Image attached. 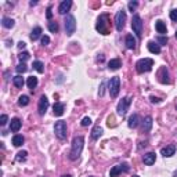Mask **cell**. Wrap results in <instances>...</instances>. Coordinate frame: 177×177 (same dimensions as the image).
<instances>
[{
  "mask_svg": "<svg viewBox=\"0 0 177 177\" xmlns=\"http://www.w3.org/2000/svg\"><path fill=\"white\" fill-rule=\"evenodd\" d=\"M83 145H84V138L82 136H78V137L73 138L72 141V148H71V152H69V159L71 161H75L78 159L82 154V149H83Z\"/></svg>",
  "mask_w": 177,
  "mask_h": 177,
  "instance_id": "cell-1",
  "label": "cell"
},
{
  "mask_svg": "<svg viewBox=\"0 0 177 177\" xmlns=\"http://www.w3.org/2000/svg\"><path fill=\"white\" fill-rule=\"evenodd\" d=\"M96 29L102 35H108L110 33V19H108L107 14H102L100 15V18L97 19V25Z\"/></svg>",
  "mask_w": 177,
  "mask_h": 177,
  "instance_id": "cell-2",
  "label": "cell"
},
{
  "mask_svg": "<svg viewBox=\"0 0 177 177\" xmlns=\"http://www.w3.org/2000/svg\"><path fill=\"white\" fill-rule=\"evenodd\" d=\"M154 67V60L151 58H143L140 60L137 64H136V69H137L138 73H144V72H149Z\"/></svg>",
  "mask_w": 177,
  "mask_h": 177,
  "instance_id": "cell-3",
  "label": "cell"
},
{
  "mask_svg": "<svg viewBox=\"0 0 177 177\" xmlns=\"http://www.w3.org/2000/svg\"><path fill=\"white\" fill-rule=\"evenodd\" d=\"M132 29L136 33V36L140 39L143 36V21H141V17L138 14H134L132 19Z\"/></svg>",
  "mask_w": 177,
  "mask_h": 177,
  "instance_id": "cell-4",
  "label": "cell"
},
{
  "mask_svg": "<svg viewBox=\"0 0 177 177\" xmlns=\"http://www.w3.org/2000/svg\"><path fill=\"white\" fill-rule=\"evenodd\" d=\"M54 133L60 140H64L67 138V123L64 120H58L55 122V126H54Z\"/></svg>",
  "mask_w": 177,
  "mask_h": 177,
  "instance_id": "cell-5",
  "label": "cell"
},
{
  "mask_svg": "<svg viewBox=\"0 0 177 177\" xmlns=\"http://www.w3.org/2000/svg\"><path fill=\"white\" fill-rule=\"evenodd\" d=\"M64 22H65L67 35H68V36H72V35L75 33V29H76V19H75V17L71 15V14H68Z\"/></svg>",
  "mask_w": 177,
  "mask_h": 177,
  "instance_id": "cell-6",
  "label": "cell"
},
{
  "mask_svg": "<svg viewBox=\"0 0 177 177\" xmlns=\"http://www.w3.org/2000/svg\"><path fill=\"white\" fill-rule=\"evenodd\" d=\"M119 90H120V79L119 76H114L110 80V94L112 98H115L119 94Z\"/></svg>",
  "mask_w": 177,
  "mask_h": 177,
  "instance_id": "cell-7",
  "label": "cell"
},
{
  "mask_svg": "<svg viewBox=\"0 0 177 177\" xmlns=\"http://www.w3.org/2000/svg\"><path fill=\"white\" fill-rule=\"evenodd\" d=\"M130 102H132V98L130 97H125V98H122L119 101V104H118V115H120V116H125L126 112L129 111V107H130Z\"/></svg>",
  "mask_w": 177,
  "mask_h": 177,
  "instance_id": "cell-8",
  "label": "cell"
},
{
  "mask_svg": "<svg viewBox=\"0 0 177 177\" xmlns=\"http://www.w3.org/2000/svg\"><path fill=\"white\" fill-rule=\"evenodd\" d=\"M125 22H126V11L123 10H119L116 13V17H115V26H116L118 31H122L123 26H125Z\"/></svg>",
  "mask_w": 177,
  "mask_h": 177,
  "instance_id": "cell-9",
  "label": "cell"
},
{
  "mask_svg": "<svg viewBox=\"0 0 177 177\" xmlns=\"http://www.w3.org/2000/svg\"><path fill=\"white\" fill-rule=\"evenodd\" d=\"M129 170V166L126 163H123V165H116V166H114L111 169V172H110V176L111 177H118V175L119 173H122V172H127Z\"/></svg>",
  "mask_w": 177,
  "mask_h": 177,
  "instance_id": "cell-10",
  "label": "cell"
},
{
  "mask_svg": "<svg viewBox=\"0 0 177 177\" xmlns=\"http://www.w3.org/2000/svg\"><path fill=\"white\" fill-rule=\"evenodd\" d=\"M158 78H159V82L163 84L166 83H170V79H169V72H167L166 67H162L158 72Z\"/></svg>",
  "mask_w": 177,
  "mask_h": 177,
  "instance_id": "cell-11",
  "label": "cell"
},
{
  "mask_svg": "<svg viewBox=\"0 0 177 177\" xmlns=\"http://www.w3.org/2000/svg\"><path fill=\"white\" fill-rule=\"evenodd\" d=\"M49 108V100H47L46 96H42L40 97V101H39V114L40 115H44Z\"/></svg>",
  "mask_w": 177,
  "mask_h": 177,
  "instance_id": "cell-12",
  "label": "cell"
},
{
  "mask_svg": "<svg viewBox=\"0 0 177 177\" xmlns=\"http://www.w3.org/2000/svg\"><path fill=\"white\" fill-rule=\"evenodd\" d=\"M71 6H72V2H71V0H64V2L60 4V7H58V13L60 14H67L68 11H69Z\"/></svg>",
  "mask_w": 177,
  "mask_h": 177,
  "instance_id": "cell-13",
  "label": "cell"
},
{
  "mask_svg": "<svg viewBox=\"0 0 177 177\" xmlns=\"http://www.w3.org/2000/svg\"><path fill=\"white\" fill-rule=\"evenodd\" d=\"M21 120L18 119V118H14V119H11V122H10V130L11 132H18L19 129H21Z\"/></svg>",
  "mask_w": 177,
  "mask_h": 177,
  "instance_id": "cell-14",
  "label": "cell"
},
{
  "mask_svg": "<svg viewBox=\"0 0 177 177\" xmlns=\"http://www.w3.org/2000/svg\"><path fill=\"white\" fill-rule=\"evenodd\" d=\"M147 47H148V50L152 54H159V53H161V44H158L155 42H148Z\"/></svg>",
  "mask_w": 177,
  "mask_h": 177,
  "instance_id": "cell-15",
  "label": "cell"
},
{
  "mask_svg": "<svg viewBox=\"0 0 177 177\" xmlns=\"http://www.w3.org/2000/svg\"><path fill=\"white\" fill-rule=\"evenodd\" d=\"M53 110H54V115H55V116H61V115L64 114L65 105H64L63 102H55L54 107H53Z\"/></svg>",
  "mask_w": 177,
  "mask_h": 177,
  "instance_id": "cell-16",
  "label": "cell"
},
{
  "mask_svg": "<svg viewBox=\"0 0 177 177\" xmlns=\"http://www.w3.org/2000/svg\"><path fill=\"white\" fill-rule=\"evenodd\" d=\"M155 159H156V156H155L154 152H148V154L144 155L143 161H144V163L149 166V165H154L155 163Z\"/></svg>",
  "mask_w": 177,
  "mask_h": 177,
  "instance_id": "cell-17",
  "label": "cell"
},
{
  "mask_svg": "<svg viewBox=\"0 0 177 177\" xmlns=\"http://www.w3.org/2000/svg\"><path fill=\"white\" fill-rule=\"evenodd\" d=\"M152 127V118L151 116H145V119L143 120V132L148 133Z\"/></svg>",
  "mask_w": 177,
  "mask_h": 177,
  "instance_id": "cell-18",
  "label": "cell"
},
{
  "mask_svg": "<svg viewBox=\"0 0 177 177\" xmlns=\"http://www.w3.org/2000/svg\"><path fill=\"white\" fill-rule=\"evenodd\" d=\"M175 152H176V147L175 145H167L166 148L161 149V154L163 156H172V155H175Z\"/></svg>",
  "mask_w": 177,
  "mask_h": 177,
  "instance_id": "cell-19",
  "label": "cell"
},
{
  "mask_svg": "<svg viewBox=\"0 0 177 177\" xmlns=\"http://www.w3.org/2000/svg\"><path fill=\"white\" fill-rule=\"evenodd\" d=\"M138 122H140V118H138L137 114H133L130 118H129V127L134 129L138 126Z\"/></svg>",
  "mask_w": 177,
  "mask_h": 177,
  "instance_id": "cell-20",
  "label": "cell"
},
{
  "mask_svg": "<svg viewBox=\"0 0 177 177\" xmlns=\"http://www.w3.org/2000/svg\"><path fill=\"white\" fill-rule=\"evenodd\" d=\"M155 28H156V31H158V33H161V35H166V25L163 24V21H156L155 22Z\"/></svg>",
  "mask_w": 177,
  "mask_h": 177,
  "instance_id": "cell-21",
  "label": "cell"
},
{
  "mask_svg": "<svg viewBox=\"0 0 177 177\" xmlns=\"http://www.w3.org/2000/svg\"><path fill=\"white\" fill-rule=\"evenodd\" d=\"M40 35H42V28L40 26H36V28H33V31L31 32V40H37L40 37Z\"/></svg>",
  "mask_w": 177,
  "mask_h": 177,
  "instance_id": "cell-22",
  "label": "cell"
},
{
  "mask_svg": "<svg viewBox=\"0 0 177 177\" xmlns=\"http://www.w3.org/2000/svg\"><path fill=\"white\" fill-rule=\"evenodd\" d=\"M102 134V127H100V126H94L93 130H91V138L93 140H97V138H100V136Z\"/></svg>",
  "mask_w": 177,
  "mask_h": 177,
  "instance_id": "cell-23",
  "label": "cell"
},
{
  "mask_svg": "<svg viewBox=\"0 0 177 177\" xmlns=\"http://www.w3.org/2000/svg\"><path fill=\"white\" fill-rule=\"evenodd\" d=\"M120 65H122V64H120V60L119 58H114V60H111L110 63H108V68H110V69H119L120 68Z\"/></svg>",
  "mask_w": 177,
  "mask_h": 177,
  "instance_id": "cell-24",
  "label": "cell"
},
{
  "mask_svg": "<svg viewBox=\"0 0 177 177\" xmlns=\"http://www.w3.org/2000/svg\"><path fill=\"white\" fill-rule=\"evenodd\" d=\"M13 83H14V86H15V87L21 88L24 84H25V82H24V78L21 75H17V76H14V78H13Z\"/></svg>",
  "mask_w": 177,
  "mask_h": 177,
  "instance_id": "cell-25",
  "label": "cell"
},
{
  "mask_svg": "<svg viewBox=\"0 0 177 177\" xmlns=\"http://www.w3.org/2000/svg\"><path fill=\"white\" fill-rule=\"evenodd\" d=\"M24 141H25V138H24V136H21V134H15L13 137V144L15 147H21L24 144Z\"/></svg>",
  "mask_w": 177,
  "mask_h": 177,
  "instance_id": "cell-26",
  "label": "cell"
},
{
  "mask_svg": "<svg viewBox=\"0 0 177 177\" xmlns=\"http://www.w3.org/2000/svg\"><path fill=\"white\" fill-rule=\"evenodd\" d=\"M14 19L13 18H8V17H4V18L2 19V25L4 26V28H7V29H10V28H13L14 26Z\"/></svg>",
  "mask_w": 177,
  "mask_h": 177,
  "instance_id": "cell-27",
  "label": "cell"
},
{
  "mask_svg": "<svg viewBox=\"0 0 177 177\" xmlns=\"http://www.w3.org/2000/svg\"><path fill=\"white\" fill-rule=\"evenodd\" d=\"M26 84H28V87L31 88L32 91H33V88L37 86V78H36V76H31V78H28V80H26Z\"/></svg>",
  "mask_w": 177,
  "mask_h": 177,
  "instance_id": "cell-28",
  "label": "cell"
},
{
  "mask_svg": "<svg viewBox=\"0 0 177 177\" xmlns=\"http://www.w3.org/2000/svg\"><path fill=\"white\" fill-rule=\"evenodd\" d=\"M126 47L127 49H134L136 47V40L133 37V35H127L126 36Z\"/></svg>",
  "mask_w": 177,
  "mask_h": 177,
  "instance_id": "cell-29",
  "label": "cell"
},
{
  "mask_svg": "<svg viewBox=\"0 0 177 177\" xmlns=\"http://www.w3.org/2000/svg\"><path fill=\"white\" fill-rule=\"evenodd\" d=\"M32 67H33L39 73H43L44 72V65H43L42 61H33V65H32Z\"/></svg>",
  "mask_w": 177,
  "mask_h": 177,
  "instance_id": "cell-30",
  "label": "cell"
},
{
  "mask_svg": "<svg viewBox=\"0 0 177 177\" xmlns=\"http://www.w3.org/2000/svg\"><path fill=\"white\" fill-rule=\"evenodd\" d=\"M29 104V97L28 96H21L18 100V105L19 107H26Z\"/></svg>",
  "mask_w": 177,
  "mask_h": 177,
  "instance_id": "cell-31",
  "label": "cell"
},
{
  "mask_svg": "<svg viewBox=\"0 0 177 177\" xmlns=\"http://www.w3.org/2000/svg\"><path fill=\"white\" fill-rule=\"evenodd\" d=\"M49 31L53 32V33H57L58 32V24L57 22H49Z\"/></svg>",
  "mask_w": 177,
  "mask_h": 177,
  "instance_id": "cell-32",
  "label": "cell"
},
{
  "mask_svg": "<svg viewBox=\"0 0 177 177\" xmlns=\"http://www.w3.org/2000/svg\"><path fill=\"white\" fill-rule=\"evenodd\" d=\"M26 155H28V152H26V151H21V152H18V154H17L15 161H17V162H22V161H25V159H26Z\"/></svg>",
  "mask_w": 177,
  "mask_h": 177,
  "instance_id": "cell-33",
  "label": "cell"
},
{
  "mask_svg": "<svg viewBox=\"0 0 177 177\" xmlns=\"http://www.w3.org/2000/svg\"><path fill=\"white\" fill-rule=\"evenodd\" d=\"M17 72L18 73H24V72H26V71H28V67L25 65V63H21V64H18V65H17Z\"/></svg>",
  "mask_w": 177,
  "mask_h": 177,
  "instance_id": "cell-34",
  "label": "cell"
},
{
  "mask_svg": "<svg viewBox=\"0 0 177 177\" xmlns=\"http://www.w3.org/2000/svg\"><path fill=\"white\" fill-rule=\"evenodd\" d=\"M18 58H19V61H21V63H24V61H26V60L29 58V53H28V51L19 53V54H18Z\"/></svg>",
  "mask_w": 177,
  "mask_h": 177,
  "instance_id": "cell-35",
  "label": "cell"
},
{
  "mask_svg": "<svg viewBox=\"0 0 177 177\" xmlns=\"http://www.w3.org/2000/svg\"><path fill=\"white\" fill-rule=\"evenodd\" d=\"M88 125H91V119L88 116L83 118V119H82V126H84V127H86V126H88Z\"/></svg>",
  "mask_w": 177,
  "mask_h": 177,
  "instance_id": "cell-36",
  "label": "cell"
},
{
  "mask_svg": "<svg viewBox=\"0 0 177 177\" xmlns=\"http://www.w3.org/2000/svg\"><path fill=\"white\" fill-rule=\"evenodd\" d=\"M137 6H138L137 2H130V3H129V10H130L132 13H133V11H134L136 8H137Z\"/></svg>",
  "mask_w": 177,
  "mask_h": 177,
  "instance_id": "cell-37",
  "label": "cell"
},
{
  "mask_svg": "<svg viewBox=\"0 0 177 177\" xmlns=\"http://www.w3.org/2000/svg\"><path fill=\"white\" fill-rule=\"evenodd\" d=\"M7 120H8L7 115H2V116H0V125H2V126H4L6 123H7Z\"/></svg>",
  "mask_w": 177,
  "mask_h": 177,
  "instance_id": "cell-38",
  "label": "cell"
},
{
  "mask_svg": "<svg viewBox=\"0 0 177 177\" xmlns=\"http://www.w3.org/2000/svg\"><path fill=\"white\" fill-rule=\"evenodd\" d=\"M156 40H158V43H161V44H166L167 43V36H159Z\"/></svg>",
  "mask_w": 177,
  "mask_h": 177,
  "instance_id": "cell-39",
  "label": "cell"
},
{
  "mask_svg": "<svg viewBox=\"0 0 177 177\" xmlns=\"http://www.w3.org/2000/svg\"><path fill=\"white\" fill-rule=\"evenodd\" d=\"M170 19H172V21H177V10L170 11Z\"/></svg>",
  "mask_w": 177,
  "mask_h": 177,
  "instance_id": "cell-40",
  "label": "cell"
},
{
  "mask_svg": "<svg viewBox=\"0 0 177 177\" xmlns=\"http://www.w3.org/2000/svg\"><path fill=\"white\" fill-rule=\"evenodd\" d=\"M50 43V37L49 36H42V44L43 46H47Z\"/></svg>",
  "mask_w": 177,
  "mask_h": 177,
  "instance_id": "cell-41",
  "label": "cell"
},
{
  "mask_svg": "<svg viewBox=\"0 0 177 177\" xmlns=\"http://www.w3.org/2000/svg\"><path fill=\"white\" fill-rule=\"evenodd\" d=\"M104 86H105V83H104V82H102V83H101V86H100V91H98L100 97H102V96H104Z\"/></svg>",
  "mask_w": 177,
  "mask_h": 177,
  "instance_id": "cell-42",
  "label": "cell"
},
{
  "mask_svg": "<svg viewBox=\"0 0 177 177\" xmlns=\"http://www.w3.org/2000/svg\"><path fill=\"white\" fill-rule=\"evenodd\" d=\"M151 102H152V104H159V102H161V100L156 98V97H151Z\"/></svg>",
  "mask_w": 177,
  "mask_h": 177,
  "instance_id": "cell-43",
  "label": "cell"
},
{
  "mask_svg": "<svg viewBox=\"0 0 177 177\" xmlns=\"http://www.w3.org/2000/svg\"><path fill=\"white\" fill-rule=\"evenodd\" d=\"M51 17H53V13H51V7H49V8H47V18H49V19H51Z\"/></svg>",
  "mask_w": 177,
  "mask_h": 177,
  "instance_id": "cell-44",
  "label": "cell"
},
{
  "mask_svg": "<svg viewBox=\"0 0 177 177\" xmlns=\"http://www.w3.org/2000/svg\"><path fill=\"white\" fill-rule=\"evenodd\" d=\"M25 46H26L25 42H19V43H18V49H21V50L25 49Z\"/></svg>",
  "mask_w": 177,
  "mask_h": 177,
  "instance_id": "cell-45",
  "label": "cell"
},
{
  "mask_svg": "<svg viewBox=\"0 0 177 177\" xmlns=\"http://www.w3.org/2000/svg\"><path fill=\"white\" fill-rule=\"evenodd\" d=\"M61 177H72L71 175H64V176H61Z\"/></svg>",
  "mask_w": 177,
  "mask_h": 177,
  "instance_id": "cell-46",
  "label": "cell"
},
{
  "mask_svg": "<svg viewBox=\"0 0 177 177\" xmlns=\"http://www.w3.org/2000/svg\"><path fill=\"white\" fill-rule=\"evenodd\" d=\"M173 177H177V170L175 172V175H173Z\"/></svg>",
  "mask_w": 177,
  "mask_h": 177,
  "instance_id": "cell-47",
  "label": "cell"
},
{
  "mask_svg": "<svg viewBox=\"0 0 177 177\" xmlns=\"http://www.w3.org/2000/svg\"><path fill=\"white\" fill-rule=\"evenodd\" d=\"M176 37H177V31H176Z\"/></svg>",
  "mask_w": 177,
  "mask_h": 177,
  "instance_id": "cell-48",
  "label": "cell"
},
{
  "mask_svg": "<svg viewBox=\"0 0 177 177\" xmlns=\"http://www.w3.org/2000/svg\"><path fill=\"white\" fill-rule=\"evenodd\" d=\"M133 177H138V176H133Z\"/></svg>",
  "mask_w": 177,
  "mask_h": 177,
  "instance_id": "cell-49",
  "label": "cell"
},
{
  "mask_svg": "<svg viewBox=\"0 0 177 177\" xmlns=\"http://www.w3.org/2000/svg\"><path fill=\"white\" fill-rule=\"evenodd\" d=\"M176 110H177V105H176Z\"/></svg>",
  "mask_w": 177,
  "mask_h": 177,
  "instance_id": "cell-50",
  "label": "cell"
}]
</instances>
